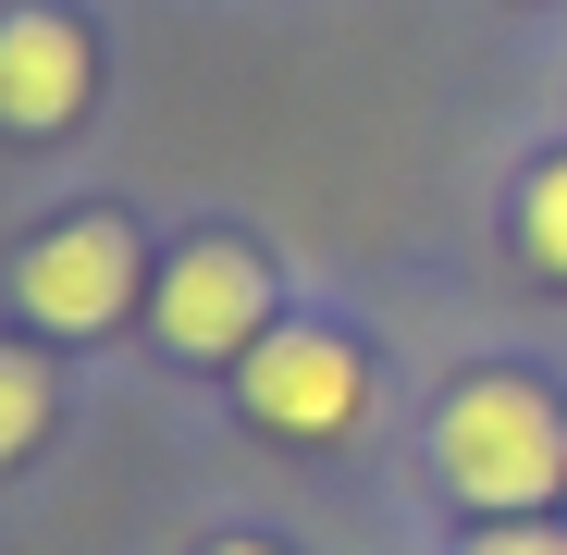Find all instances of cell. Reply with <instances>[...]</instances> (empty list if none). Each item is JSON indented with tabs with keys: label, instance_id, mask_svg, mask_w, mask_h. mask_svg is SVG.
<instances>
[{
	"label": "cell",
	"instance_id": "1",
	"mask_svg": "<svg viewBox=\"0 0 567 555\" xmlns=\"http://www.w3.org/2000/svg\"><path fill=\"white\" fill-rule=\"evenodd\" d=\"M432 456H444V482L482 506V518H530V506L567 482V420H555L543 383H518V370H482V383H456Z\"/></svg>",
	"mask_w": 567,
	"mask_h": 555
},
{
	"label": "cell",
	"instance_id": "2",
	"mask_svg": "<svg viewBox=\"0 0 567 555\" xmlns=\"http://www.w3.org/2000/svg\"><path fill=\"white\" fill-rule=\"evenodd\" d=\"M247 420L284 432V444H333L358 420V346L346 333H259L247 346Z\"/></svg>",
	"mask_w": 567,
	"mask_h": 555
},
{
	"label": "cell",
	"instance_id": "3",
	"mask_svg": "<svg viewBox=\"0 0 567 555\" xmlns=\"http://www.w3.org/2000/svg\"><path fill=\"white\" fill-rule=\"evenodd\" d=\"M13 297H25L50 333H112V321L136 309V235H124V223H62V235H38L25 271H13Z\"/></svg>",
	"mask_w": 567,
	"mask_h": 555
},
{
	"label": "cell",
	"instance_id": "4",
	"mask_svg": "<svg viewBox=\"0 0 567 555\" xmlns=\"http://www.w3.org/2000/svg\"><path fill=\"white\" fill-rule=\"evenodd\" d=\"M259 321H271V271H259L247 247H185V259L161 271V333H173L185 358L259 346Z\"/></svg>",
	"mask_w": 567,
	"mask_h": 555
},
{
	"label": "cell",
	"instance_id": "5",
	"mask_svg": "<svg viewBox=\"0 0 567 555\" xmlns=\"http://www.w3.org/2000/svg\"><path fill=\"white\" fill-rule=\"evenodd\" d=\"M74 100H86V38L62 13H0V124L50 136L74 124Z\"/></svg>",
	"mask_w": 567,
	"mask_h": 555
},
{
	"label": "cell",
	"instance_id": "6",
	"mask_svg": "<svg viewBox=\"0 0 567 555\" xmlns=\"http://www.w3.org/2000/svg\"><path fill=\"white\" fill-rule=\"evenodd\" d=\"M518 247H530V271L567 285V161H543V173L518 185Z\"/></svg>",
	"mask_w": 567,
	"mask_h": 555
},
{
	"label": "cell",
	"instance_id": "7",
	"mask_svg": "<svg viewBox=\"0 0 567 555\" xmlns=\"http://www.w3.org/2000/svg\"><path fill=\"white\" fill-rule=\"evenodd\" d=\"M38 432H50V370L0 346V470H13V456H25Z\"/></svg>",
	"mask_w": 567,
	"mask_h": 555
},
{
	"label": "cell",
	"instance_id": "8",
	"mask_svg": "<svg viewBox=\"0 0 567 555\" xmlns=\"http://www.w3.org/2000/svg\"><path fill=\"white\" fill-rule=\"evenodd\" d=\"M468 555H567V531H530V518H494Z\"/></svg>",
	"mask_w": 567,
	"mask_h": 555
},
{
	"label": "cell",
	"instance_id": "9",
	"mask_svg": "<svg viewBox=\"0 0 567 555\" xmlns=\"http://www.w3.org/2000/svg\"><path fill=\"white\" fill-rule=\"evenodd\" d=\"M223 555H259V543H223Z\"/></svg>",
	"mask_w": 567,
	"mask_h": 555
}]
</instances>
